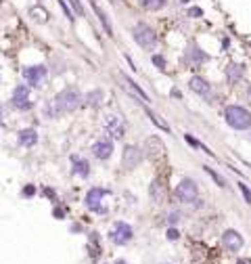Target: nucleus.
<instances>
[{
  "instance_id": "obj_1",
  "label": "nucleus",
  "mask_w": 251,
  "mask_h": 264,
  "mask_svg": "<svg viewBox=\"0 0 251 264\" xmlns=\"http://www.w3.org/2000/svg\"><path fill=\"white\" fill-rule=\"evenodd\" d=\"M80 103H82L80 90L75 86H67V88H63L53 101H48L44 105V115L46 117H59L61 113H67V111L78 109Z\"/></svg>"
},
{
  "instance_id": "obj_2",
  "label": "nucleus",
  "mask_w": 251,
  "mask_h": 264,
  "mask_svg": "<svg viewBox=\"0 0 251 264\" xmlns=\"http://www.w3.org/2000/svg\"><path fill=\"white\" fill-rule=\"evenodd\" d=\"M224 117H226V124L234 130H247L251 128V113L245 107H239V105H228L224 109Z\"/></svg>"
},
{
  "instance_id": "obj_3",
  "label": "nucleus",
  "mask_w": 251,
  "mask_h": 264,
  "mask_svg": "<svg viewBox=\"0 0 251 264\" xmlns=\"http://www.w3.org/2000/svg\"><path fill=\"white\" fill-rule=\"evenodd\" d=\"M132 38H134V42L141 48H144V51H153V48L157 46V34L153 32V27H149L146 23L134 25V30H132Z\"/></svg>"
},
{
  "instance_id": "obj_4",
  "label": "nucleus",
  "mask_w": 251,
  "mask_h": 264,
  "mask_svg": "<svg viewBox=\"0 0 251 264\" xmlns=\"http://www.w3.org/2000/svg\"><path fill=\"white\" fill-rule=\"evenodd\" d=\"M197 195H199V189H197V183L193 178H182L180 185L176 187V197L184 204H193L197 201Z\"/></svg>"
},
{
  "instance_id": "obj_5",
  "label": "nucleus",
  "mask_w": 251,
  "mask_h": 264,
  "mask_svg": "<svg viewBox=\"0 0 251 264\" xmlns=\"http://www.w3.org/2000/svg\"><path fill=\"white\" fill-rule=\"evenodd\" d=\"M141 162H143V151L138 147H134V145H126L124 153H122V166L124 168L132 170V168H136Z\"/></svg>"
},
{
  "instance_id": "obj_6",
  "label": "nucleus",
  "mask_w": 251,
  "mask_h": 264,
  "mask_svg": "<svg viewBox=\"0 0 251 264\" xmlns=\"http://www.w3.org/2000/svg\"><path fill=\"white\" fill-rule=\"evenodd\" d=\"M105 130H107L109 136L122 138L126 134V124L120 115H107V120H105Z\"/></svg>"
},
{
  "instance_id": "obj_7",
  "label": "nucleus",
  "mask_w": 251,
  "mask_h": 264,
  "mask_svg": "<svg viewBox=\"0 0 251 264\" xmlns=\"http://www.w3.org/2000/svg\"><path fill=\"white\" fill-rule=\"evenodd\" d=\"M103 197H105V191L99 189V187H94V189H90L86 193V207L90 212H105V207H103Z\"/></svg>"
},
{
  "instance_id": "obj_8",
  "label": "nucleus",
  "mask_w": 251,
  "mask_h": 264,
  "mask_svg": "<svg viewBox=\"0 0 251 264\" xmlns=\"http://www.w3.org/2000/svg\"><path fill=\"white\" fill-rule=\"evenodd\" d=\"M13 105L17 109H30L32 101H30V86L19 84L15 90H13Z\"/></svg>"
},
{
  "instance_id": "obj_9",
  "label": "nucleus",
  "mask_w": 251,
  "mask_h": 264,
  "mask_svg": "<svg viewBox=\"0 0 251 264\" xmlns=\"http://www.w3.org/2000/svg\"><path fill=\"white\" fill-rule=\"evenodd\" d=\"M23 78H25V82H27V86H40V82L46 78V67H44V65L25 67Z\"/></svg>"
},
{
  "instance_id": "obj_10",
  "label": "nucleus",
  "mask_w": 251,
  "mask_h": 264,
  "mask_svg": "<svg viewBox=\"0 0 251 264\" xmlns=\"http://www.w3.org/2000/svg\"><path fill=\"white\" fill-rule=\"evenodd\" d=\"M132 239V226L126 225V222H117L115 228L111 231V241L117 243V245H126Z\"/></svg>"
},
{
  "instance_id": "obj_11",
  "label": "nucleus",
  "mask_w": 251,
  "mask_h": 264,
  "mask_svg": "<svg viewBox=\"0 0 251 264\" xmlns=\"http://www.w3.org/2000/svg\"><path fill=\"white\" fill-rule=\"evenodd\" d=\"M122 82H124V86H126V88H128V90H130V93H132V94H134V96H136V99H138V101H141V103H143V105H149V103H151V96H149V94H146V93H144V90H143L141 86H138V84H136V82H134V80H132V78H128V75H126V74H122Z\"/></svg>"
},
{
  "instance_id": "obj_12",
  "label": "nucleus",
  "mask_w": 251,
  "mask_h": 264,
  "mask_svg": "<svg viewBox=\"0 0 251 264\" xmlns=\"http://www.w3.org/2000/svg\"><path fill=\"white\" fill-rule=\"evenodd\" d=\"M222 241H224V245L230 249V252H239L243 247V237L239 231H233V228H228V231L222 235Z\"/></svg>"
},
{
  "instance_id": "obj_13",
  "label": "nucleus",
  "mask_w": 251,
  "mask_h": 264,
  "mask_svg": "<svg viewBox=\"0 0 251 264\" xmlns=\"http://www.w3.org/2000/svg\"><path fill=\"white\" fill-rule=\"evenodd\" d=\"M92 153H94L96 159H109L111 153H113V143H111L109 138H101V141L94 143Z\"/></svg>"
},
{
  "instance_id": "obj_14",
  "label": "nucleus",
  "mask_w": 251,
  "mask_h": 264,
  "mask_svg": "<svg viewBox=\"0 0 251 264\" xmlns=\"http://www.w3.org/2000/svg\"><path fill=\"white\" fill-rule=\"evenodd\" d=\"M90 6H92V11H94V15H96V19L101 21V25H103V30H105V34H107L109 38H113V27H111V21H109V17H107V13H105L99 4H96V0H90Z\"/></svg>"
},
{
  "instance_id": "obj_15",
  "label": "nucleus",
  "mask_w": 251,
  "mask_h": 264,
  "mask_svg": "<svg viewBox=\"0 0 251 264\" xmlns=\"http://www.w3.org/2000/svg\"><path fill=\"white\" fill-rule=\"evenodd\" d=\"M19 143L23 145V147H34V145L38 143V132L34 128H25L19 132Z\"/></svg>"
},
{
  "instance_id": "obj_16",
  "label": "nucleus",
  "mask_w": 251,
  "mask_h": 264,
  "mask_svg": "<svg viewBox=\"0 0 251 264\" xmlns=\"http://www.w3.org/2000/svg\"><path fill=\"white\" fill-rule=\"evenodd\" d=\"M149 195H151V199L155 201V204H163V201H165V189H163V185L159 183V180H153V183H151Z\"/></svg>"
},
{
  "instance_id": "obj_17",
  "label": "nucleus",
  "mask_w": 251,
  "mask_h": 264,
  "mask_svg": "<svg viewBox=\"0 0 251 264\" xmlns=\"http://www.w3.org/2000/svg\"><path fill=\"white\" fill-rule=\"evenodd\" d=\"M72 164H73V174L84 176V178L90 174V164L86 162V159H82L78 155H72Z\"/></svg>"
},
{
  "instance_id": "obj_18",
  "label": "nucleus",
  "mask_w": 251,
  "mask_h": 264,
  "mask_svg": "<svg viewBox=\"0 0 251 264\" xmlns=\"http://www.w3.org/2000/svg\"><path fill=\"white\" fill-rule=\"evenodd\" d=\"M188 86H191V90H195L197 94H209V90H212V86L207 84V80H203L201 75H195V78H191Z\"/></svg>"
},
{
  "instance_id": "obj_19",
  "label": "nucleus",
  "mask_w": 251,
  "mask_h": 264,
  "mask_svg": "<svg viewBox=\"0 0 251 264\" xmlns=\"http://www.w3.org/2000/svg\"><path fill=\"white\" fill-rule=\"evenodd\" d=\"M84 101H86V105H90V107H99L103 103V90H90V93L84 96Z\"/></svg>"
},
{
  "instance_id": "obj_20",
  "label": "nucleus",
  "mask_w": 251,
  "mask_h": 264,
  "mask_svg": "<svg viewBox=\"0 0 251 264\" xmlns=\"http://www.w3.org/2000/svg\"><path fill=\"white\" fill-rule=\"evenodd\" d=\"M138 4H141L143 9H146V11H159V9H163V6L167 4V0H138Z\"/></svg>"
},
{
  "instance_id": "obj_21",
  "label": "nucleus",
  "mask_w": 251,
  "mask_h": 264,
  "mask_svg": "<svg viewBox=\"0 0 251 264\" xmlns=\"http://www.w3.org/2000/svg\"><path fill=\"white\" fill-rule=\"evenodd\" d=\"M144 111H146V115H149V120H153V124H155L157 128H161V130H165V132H170V126H167V124L155 113V111H151L149 107H144Z\"/></svg>"
},
{
  "instance_id": "obj_22",
  "label": "nucleus",
  "mask_w": 251,
  "mask_h": 264,
  "mask_svg": "<svg viewBox=\"0 0 251 264\" xmlns=\"http://www.w3.org/2000/svg\"><path fill=\"white\" fill-rule=\"evenodd\" d=\"M226 75H228V80H230V82L241 80V78H243V65H230V67H228V72H226Z\"/></svg>"
},
{
  "instance_id": "obj_23",
  "label": "nucleus",
  "mask_w": 251,
  "mask_h": 264,
  "mask_svg": "<svg viewBox=\"0 0 251 264\" xmlns=\"http://www.w3.org/2000/svg\"><path fill=\"white\" fill-rule=\"evenodd\" d=\"M30 13H32V17L36 19V21H40V23H44V21H46V17H48V13L42 9V6H34Z\"/></svg>"
},
{
  "instance_id": "obj_24",
  "label": "nucleus",
  "mask_w": 251,
  "mask_h": 264,
  "mask_svg": "<svg viewBox=\"0 0 251 264\" xmlns=\"http://www.w3.org/2000/svg\"><path fill=\"white\" fill-rule=\"evenodd\" d=\"M203 168H205V172H207V174H209V176H212V178L215 180V185H218V187H222V189H224V187H226V180H224V176H220L218 172H214L212 168H209V166H203Z\"/></svg>"
},
{
  "instance_id": "obj_25",
  "label": "nucleus",
  "mask_w": 251,
  "mask_h": 264,
  "mask_svg": "<svg viewBox=\"0 0 251 264\" xmlns=\"http://www.w3.org/2000/svg\"><path fill=\"white\" fill-rule=\"evenodd\" d=\"M239 189H241V193H243V197H245L247 204H251V191H249V187L245 183H239Z\"/></svg>"
},
{
  "instance_id": "obj_26",
  "label": "nucleus",
  "mask_w": 251,
  "mask_h": 264,
  "mask_svg": "<svg viewBox=\"0 0 251 264\" xmlns=\"http://www.w3.org/2000/svg\"><path fill=\"white\" fill-rule=\"evenodd\" d=\"M153 63H155L159 69H165V61H163L161 55H153Z\"/></svg>"
},
{
  "instance_id": "obj_27",
  "label": "nucleus",
  "mask_w": 251,
  "mask_h": 264,
  "mask_svg": "<svg viewBox=\"0 0 251 264\" xmlns=\"http://www.w3.org/2000/svg\"><path fill=\"white\" fill-rule=\"evenodd\" d=\"M69 2H72V6L75 9V13H78V15L82 17V15H84V6L80 4V0H69Z\"/></svg>"
},
{
  "instance_id": "obj_28",
  "label": "nucleus",
  "mask_w": 251,
  "mask_h": 264,
  "mask_svg": "<svg viewBox=\"0 0 251 264\" xmlns=\"http://www.w3.org/2000/svg\"><path fill=\"white\" fill-rule=\"evenodd\" d=\"M167 239H172V241L178 239V231H176V228H170V231H167Z\"/></svg>"
},
{
  "instance_id": "obj_29",
  "label": "nucleus",
  "mask_w": 251,
  "mask_h": 264,
  "mask_svg": "<svg viewBox=\"0 0 251 264\" xmlns=\"http://www.w3.org/2000/svg\"><path fill=\"white\" fill-rule=\"evenodd\" d=\"M178 220H180V216H178L176 212H174V214H170V216H167V222H170V225H176Z\"/></svg>"
},
{
  "instance_id": "obj_30",
  "label": "nucleus",
  "mask_w": 251,
  "mask_h": 264,
  "mask_svg": "<svg viewBox=\"0 0 251 264\" xmlns=\"http://www.w3.org/2000/svg\"><path fill=\"white\" fill-rule=\"evenodd\" d=\"M188 15H191V17H199V15H203V11H201V9H191V11H188Z\"/></svg>"
},
{
  "instance_id": "obj_31",
  "label": "nucleus",
  "mask_w": 251,
  "mask_h": 264,
  "mask_svg": "<svg viewBox=\"0 0 251 264\" xmlns=\"http://www.w3.org/2000/svg\"><path fill=\"white\" fill-rule=\"evenodd\" d=\"M32 193H36L34 187H25V189H23V195H32Z\"/></svg>"
},
{
  "instance_id": "obj_32",
  "label": "nucleus",
  "mask_w": 251,
  "mask_h": 264,
  "mask_svg": "<svg viewBox=\"0 0 251 264\" xmlns=\"http://www.w3.org/2000/svg\"><path fill=\"white\" fill-rule=\"evenodd\" d=\"M54 216H57V218H63V210H59V207H57V210H54Z\"/></svg>"
}]
</instances>
